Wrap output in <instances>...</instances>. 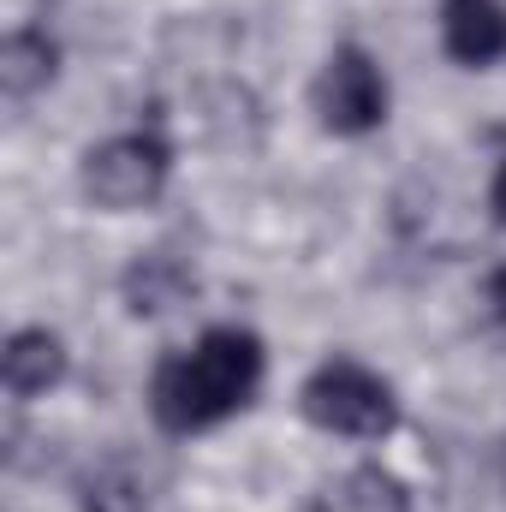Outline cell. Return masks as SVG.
<instances>
[{
    "label": "cell",
    "mask_w": 506,
    "mask_h": 512,
    "mask_svg": "<svg viewBox=\"0 0 506 512\" xmlns=\"http://www.w3.org/2000/svg\"><path fill=\"white\" fill-rule=\"evenodd\" d=\"M256 382H262V340L245 328H209L191 352H173L155 370L149 411L167 435H197L251 405Z\"/></svg>",
    "instance_id": "1"
},
{
    "label": "cell",
    "mask_w": 506,
    "mask_h": 512,
    "mask_svg": "<svg viewBox=\"0 0 506 512\" xmlns=\"http://www.w3.org/2000/svg\"><path fill=\"white\" fill-rule=\"evenodd\" d=\"M304 417L328 435L381 441L399 423V405H393V387L381 382L376 370H364L352 358H334L304 382Z\"/></svg>",
    "instance_id": "2"
},
{
    "label": "cell",
    "mask_w": 506,
    "mask_h": 512,
    "mask_svg": "<svg viewBox=\"0 0 506 512\" xmlns=\"http://www.w3.org/2000/svg\"><path fill=\"white\" fill-rule=\"evenodd\" d=\"M167 173H173V149L155 137V131H126V137H108L84 155V197L96 209H143L167 191Z\"/></svg>",
    "instance_id": "3"
},
{
    "label": "cell",
    "mask_w": 506,
    "mask_h": 512,
    "mask_svg": "<svg viewBox=\"0 0 506 512\" xmlns=\"http://www.w3.org/2000/svg\"><path fill=\"white\" fill-rule=\"evenodd\" d=\"M316 114L340 137H364L387 120V78L364 48H334L316 78Z\"/></svg>",
    "instance_id": "4"
},
{
    "label": "cell",
    "mask_w": 506,
    "mask_h": 512,
    "mask_svg": "<svg viewBox=\"0 0 506 512\" xmlns=\"http://www.w3.org/2000/svg\"><path fill=\"white\" fill-rule=\"evenodd\" d=\"M441 42L465 66H495L506 54V6L501 0H447Z\"/></svg>",
    "instance_id": "5"
},
{
    "label": "cell",
    "mask_w": 506,
    "mask_h": 512,
    "mask_svg": "<svg viewBox=\"0 0 506 512\" xmlns=\"http://www.w3.org/2000/svg\"><path fill=\"white\" fill-rule=\"evenodd\" d=\"M0 376H6V393L12 399H36L66 376V346L54 328H18L6 340V358H0Z\"/></svg>",
    "instance_id": "6"
},
{
    "label": "cell",
    "mask_w": 506,
    "mask_h": 512,
    "mask_svg": "<svg viewBox=\"0 0 506 512\" xmlns=\"http://www.w3.org/2000/svg\"><path fill=\"white\" fill-rule=\"evenodd\" d=\"M191 292H197V274L167 251H149V256H137V262L126 268L131 316H167V310H179Z\"/></svg>",
    "instance_id": "7"
},
{
    "label": "cell",
    "mask_w": 506,
    "mask_h": 512,
    "mask_svg": "<svg viewBox=\"0 0 506 512\" xmlns=\"http://www.w3.org/2000/svg\"><path fill=\"white\" fill-rule=\"evenodd\" d=\"M60 72V48L42 36V30H12L0 42V84L12 102H30L36 90H48Z\"/></svg>",
    "instance_id": "8"
},
{
    "label": "cell",
    "mask_w": 506,
    "mask_h": 512,
    "mask_svg": "<svg viewBox=\"0 0 506 512\" xmlns=\"http://www.w3.org/2000/svg\"><path fill=\"white\" fill-rule=\"evenodd\" d=\"M322 512H411V495H405V483H399L393 471L358 465V471H346V477L328 489V507Z\"/></svg>",
    "instance_id": "9"
},
{
    "label": "cell",
    "mask_w": 506,
    "mask_h": 512,
    "mask_svg": "<svg viewBox=\"0 0 506 512\" xmlns=\"http://www.w3.org/2000/svg\"><path fill=\"white\" fill-rule=\"evenodd\" d=\"M84 512H149V489H143V477L131 471L126 459H114V465H102V471H90V483H84Z\"/></svg>",
    "instance_id": "10"
},
{
    "label": "cell",
    "mask_w": 506,
    "mask_h": 512,
    "mask_svg": "<svg viewBox=\"0 0 506 512\" xmlns=\"http://www.w3.org/2000/svg\"><path fill=\"white\" fill-rule=\"evenodd\" d=\"M483 298H489V310H495V316L506 322V268H495V274H489V286H483Z\"/></svg>",
    "instance_id": "11"
},
{
    "label": "cell",
    "mask_w": 506,
    "mask_h": 512,
    "mask_svg": "<svg viewBox=\"0 0 506 512\" xmlns=\"http://www.w3.org/2000/svg\"><path fill=\"white\" fill-rule=\"evenodd\" d=\"M489 209H495V221L506 227V161L495 167V185H489Z\"/></svg>",
    "instance_id": "12"
}]
</instances>
